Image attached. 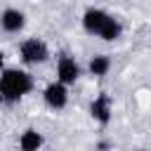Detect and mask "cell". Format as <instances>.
<instances>
[{"mask_svg": "<svg viewBox=\"0 0 151 151\" xmlns=\"http://www.w3.org/2000/svg\"><path fill=\"white\" fill-rule=\"evenodd\" d=\"M42 144H45L42 134H40V132H35L33 127L24 130V132H21V137H19V149H21V151H38Z\"/></svg>", "mask_w": 151, "mask_h": 151, "instance_id": "9c48e42d", "label": "cell"}, {"mask_svg": "<svg viewBox=\"0 0 151 151\" xmlns=\"http://www.w3.org/2000/svg\"><path fill=\"white\" fill-rule=\"evenodd\" d=\"M87 71H90V76H94V78H104V76L111 71V57H109V54H94V57L90 59V64H87Z\"/></svg>", "mask_w": 151, "mask_h": 151, "instance_id": "30bf717a", "label": "cell"}, {"mask_svg": "<svg viewBox=\"0 0 151 151\" xmlns=\"http://www.w3.org/2000/svg\"><path fill=\"white\" fill-rule=\"evenodd\" d=\"M106 17H109V12H104L101 7H87L85 14H83V28L90 35H97L99 28H101V24L106 21Z\"/></svg>", "mask_w": 151, "mask_h": 151, "instance_id": "52a82bcc", "label": "cell"}, {"mask_svg": "<svg viewBox=\"0 0 151 151\" xmlns=\"http://www.w3.org/2000/svg\"><path fill=\"white\" fill-rule=\"evenodd\" d=\"M26 26V14L17 7H7L0 12V28L7 33H19Z\"/></svg>", "mask_w": 151, "mask_h": 151, "instance_id": "8992f818", "label": "cell"}, {"mask_svg": "<svg viewBox=\"0 0 151 151\" xmlns=\"http://www.w3.org/2000/svg\"><path fill=\"white\" fill-rule=\"evenodd\" d=\"M111 113H113V101H111V94L99 92V94L90 101V116H92L99 125H109Z\"/></svg>", "mask_w": 151, "mask_h": 151, "instance_id": "277c9868", "label": "cell"}, {"mask_svg": "<svg viewBox=\"0 0 151 151\" xmlns=\"http://www.w3.org/2000/svg\"><path fill=\"white\" fill-rule=\"evenodd\" d=\"M120 33H123V24H120L116 17H111V14H109V17H106V21L101 24V28H99V33H97V35H99L101 40H106V42H113V40H118V38H120Z\"/></svg>", "mask_w": 151, "mask_h": 151, "instance_id": "ba28073f", "label": "cell"}, {"mask_svg": "<svg viewBox=\"0 0 151 151\" xmlns=\"http://www.w3.org/2000/svg\"><path fill=\"white\" fill-rule=\"evenodd\" d=\"M33 90V76L24 68H2L0 73V94L2 101H19L24 94Z\"/></svg>", "mask_w": 151, "mask_h": 151, "instance_id": "6da1fadb", "label": "cell"}, {"mask_svg": "<svg viewBox=\"0 0 151 151\" xmlns=\"http://www.w3.org/2000/svg\"><path fill=\"white\" fill-rule=\"evenodd\" d=\"M80 78V66L73 57L68 54H61L57 59V80L64 83V85H73L76 80Z\"/></svg>", "mask_w": 151, "mask_h": 151, "instance_id": "5b68a950", "label": "cell"}, {"mask_svg": "<svg viewBox=\"0 0 151 151\" xmlns=\"http://www.w3.org/2000/svg\"><path fill=\"white\" fill-rule=\"evenodd\" d=\"M42 101H45V106H50L52 111H61V109L68 104V85H64V83H59V80L50 83V85L42 90Z\"/></svg>", "mask_w": 151, "mask_h": 151, "instance_id": "3957f363", "label": "cell"}, {"mask_svg": "<svg viewBox=\"0 0 151 151\" xmlns=\"http://www.w3.org/2000/svg\"><path fill=\"white\" fill-rule=\"evenodd\" d=\"M19 57L24 64L28 66H35V64H45L50 59V47L45 40L40 38H26L21 45H19Z\"/></svg>", "mask_w": 151, "mask_h": 151, "instance_id": "7a4b0ae2", "label": "cell"}, {"mask_svg": "<svg viewBox=\"0 0 151 151\" xmlns=\"http://www.w3.org/2000/svg\"><path fill=\"white\" fill-rule=\"evenodd\" d=\"M2 104H5V101H2V94H0V106H2Z\"/></svg>", "mask_w": 151, "mask_h": 151, "instance_id": "7c38bea8", "label": "cell"}, {"mask_svg": "<svg viewBox=\"0 0 151 151\" xmlns=\"http://www.w3.org/2000/svg\"><path fill=\"white\" fill-rule=\"evenodd\" d=\"M2 68H5V52L0 50V71H2Z\"/></svg>", "mask_w": 151, "mask_h": 151, "instance_id": "8fae6325", "label": "cell"}]
</instances>
